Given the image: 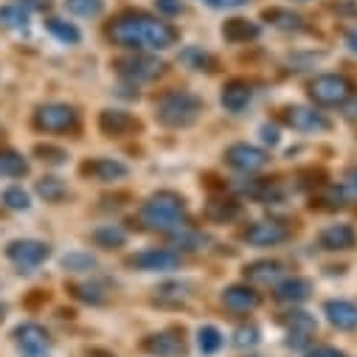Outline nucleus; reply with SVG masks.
Instances as JSON below:
<instances>
[{
  "label": "nucleus",
  "mask_w": 357,
  "mask_h": 357,
  "mask_svg": "<svg viewBox=\"0 0 357 357\" xmlns=\"http://www.w3.org/2000/svg\"><path fill=\"white\" fill-rule=\"evenodd\" d=\"M177 29L146 12H124L107 26V40L127 51H166L177 43Z\"/></svg>",
  "instance_id": "nucleus-1"
},
{
  "label": "nucleus",
  "mask_w": 357,
  "mask_h": 357,
  "mask_svg": "<svg viewBox=\"0 0 357 357\" xmlns=\"http://www.w3.org/2000/svg\"><path fill=\"white\" fill-rule=\"evenodd\" d=\"M138 222L149 231H163V234H172V231H181L189 225V214H186V203L181 195L174 192H158L152 195L141 211H138Z\"/></svg>",
  "instance_id": "nucleus-2"
},
{
  "label": "nucleus",
  "mask_w": 357,
  "mask_h": 357,
  "mask_svg": "<svg viewBox=\"0 0 357 357\" xmlns=\"http://www.w3.org/2000/svg\"><path fill=\"white\" fill-rule=\"evenodd\" d=\"M200 113H203V102L189 91H172L160 96V102L155 105V119L169 130L192 127L200 119Z\"/></svg>",
  "instance_id": "nucleus-3"
},
{
  "label": "nucleus",
  "mask_w": 357,
  "mask_h": 357,
  "mask_svg": "<svg viewBox=\"0 0 357 357\" xmlns=\"http://www.w3.org/2000/svg\"><path fill=\"white\" fill-rule=\"evenodd\" d=\"M354 96V84L340 73H324L310 82V99L318 107H343Z\"/></svg>",
  "instance_id": "nucleus-4"
},
{
  "label": "nucleus",
  "mask_w": 357,
  "mask_h": 357,
  "mask_svg": "<svg viewBox=\"0 0 357 357\" xmlns=\"http://www.w3.org/2000/svg\"><path fill=\"white\" fill-rule=\"evenodd\" d=\"M34 127L40 132H76L79 113L68 105H43L34 113Z\"/></svg>",
  "instance_id": "nucleus-5"
},
{
  "label": "nucleus",
  "mask_w": 357,
  "mask_h": 357,
  "mask_svg": "<svg viewBox=\"0 0 357 357\" xmlns=\"http://www.w3.org/2000/svg\"><path fill=\"white\" fill-rule=\"evenodd\" d=\"M127 264L135 267V271H144V273H166V271H177V267H181V253L169 250V248H149V250L130 256Z\"/></svg>",
  "instance_id": "nucleus-6"
},
{
  "label": "nucleus",
  "mask_w": 357,
  "mask_h": 357,
  "mask_svg": "<svg viewBox=\"0 0 357 357\" xmlns=\"http://www.w3.org/2000/svg\"><path fill=\"white\" fill-rule=\"evenodd\" d=\"M12 337L23 357H51V337L40 324H34V321L20 324Z\"/></svg>",
  "instance_id": "nucleus-7"
},
{
  "label": "nucleus",
  "mask_w": 357,
  "mask_h": 357,
  "mask_svg": "<svg viewBox=\"0 0 357 357\" xmlns=\"http://www.w3.org/2000/svg\"><path fill=\"white\" fill-rule=\"evenodd\" d=\"M6 256L20 267V271H34L51 256V245L40 239H15L6 245Z\"/></svg>",
  "instance_id": "nucleus-8"
},
{
  "label": "nucleus",
  "mask_w": 357,
  "mask_h": 357,
  "mask_svg": "<svg viewBox=\"0 0 357 357\" xmlns=\"http://www.w3.org/2000/svg\"><path fill=\"white\" fill-rule=\"evenodd\" d=\"M116 70L127 79V82H149V79H158L163 70H166V65L160 62V59H155V56H149V54H138L135 51V56H124V59H119L116 62Z\"/></svg>",
  "instance_id": "nucleus-9"
},
{
  "label": "nucleus",
  "mask_w": 357,
  "mask_h": 357,
  "mask_svg": "<svg viewBox=\"0 0 357 357\" xmlns=\"http://www.w3.org/2000/svg\"><path fill=\"white\" fill-rule=\"evenodd\" d=\"M225 160H228V166H234L236 172L250 174V172L264 169L271 158H267L264 149H259V146H253V144H234V146H228Z\"/></svg>",
  "instance_id": "nucleus-10"
},
{
  "label": "nucleus",
  "mask_w": 357,
  "mask_h": 357,
  "mask_svg": "<svg viewBox=\"0 0 357 357\" xmlns=\"http://www.w3.org/2000/svg\"><path fill=\"white\" fill-rule=\"evenodd\" d=\"M284 124L298 130V132H324L329 130V121L324 113H318L315 107H304V105H296V107H287L284 110Z\"/></svg>",
  "instance_id": "nucleus-11"
},
{
  "label": "nucleus",
  "mask_w": 357,
  "mask_h": 357,
  "mask_svg": "<svg viewBox=\"0 0 357 357\" xmlns=\"http://www.w3.org/2000/svg\"><path fill=\"white\" fill-rule=\"evenodd\" d=\"M290 236V228L284 222H273V220H267V222H253L248 231H245V239L250 245H259V248H273L279 242H284Z\"/></svg>",
  "instance_id": "nucleus-12"
},
{
  "label": "nucleus",
  "mask_w": 357,
  "mask_h": 357,
  "mask_svg": "<svg viewBox=\"0 0 357 357\" xmlns=\"http://www.w3.org/2000/svg\"><path fill=\"white\" fill-rule=\"evenodd\" d=\"M127 166L116 158H93L87 160L82 166V174L91 177V181H99V183H113V181H121V177H127Z\"/></svg>",
  "instance_id": "nucleus-13"
},
{
  "label": "nucleus",
  "mask_w": 357,
  "mask_h": 357,
  "mask_svg": "<svg viewBox=\"0 0 357 357\" xmlns=\"http://www.w3.org/2000/svg\"><path fill=\"white\" fill-rule=\"evenodd\" d=\"M284 324H287V332H290V337H287V346H290V349L307 346L310 337H312L315 329H318L315 318H312L310 312H301V310H293V312L284 318Z\"/></svg>",
  "instance_id": "nucleus-14"
},
{
  "label": "nucleus",
  "mask_w": 357,
  "mask_h": 357,
  "mask_svg": "<svg viewBox=\"0 0 357 357\" xmlns=\"http://www.w3.org/2000/svg\"><path fill=\"white\" fill-rule=\"evenodd\" d=\"M99 130L110 138H124V135H132L138 130V121H135V116H130L124 110H102Z\"/></svg>",
  "instance_id": "nucleus-15"
},
{
  "label": "nucleus",
  "mask_w": 357,
  "mask_h": 357,
  "mask_svg": "<svg viewBox=\"0 0 357 357\" xmlns=\"http://www.w3.org/2000/svg\"><path fill=\"white\" fill-rule=\"evenodd\" d=\"M220 102L228 113H242L250 102H253V87L242 79H234L222 87V93H220Z\"/></svg>",
  "instance_id": "nucleus-16"
},
{
  "label": "nucleus",
  "mask_w": 357,
  "mask_h": 357,
  "mask_svg": "<svg viewBox=\"0 0 357 357\" xmlns=\"http://www.w3.org/2000/svg\"><path fill=\"white\" fill-rule=\"evenodd\" d=\"M354 242H357V234H354V228L346 225V222L329 225V228H324L321 236H318V245H321L324 250H351Z\"/></svg>",
  "instance_id": "nucleus-17"
},
{
  "label": "nucleus",
  "mask_w": 357,
  "mask_h": 357,
  "mask_svg": "<svg viewBox=\"0 0 357 357\" xmlns=\"http://www.w3.org/2000/svg\"><path fill=\"white\" fill-rule=\"evenodd\" d=\"M222 304H225V310H231V312H250V310H256V307L261 304V298H259V293H256L253 287H248V284H234V287L222 290Z\"/></svg>",
  "instance_id": "nucleus-18"
},
{
  "label": "nucleus",
  "mask_w": 357,
  "mask_h": 357,
  "mask_svg": "<svg viewBox=\"0 0 357 357\" xmlns=\"http://www.w3.org/2000/svg\"><path fill=\"white\" fill-rule=\"evenodd\" d=\"M324 315L337 329H354L357 326V304L346 298H332L324 304Z\"/></svg>",
  "instance_id": "nucleus-19"
},
{
  "label": "nucleus",
  "mask_w": 357,
  "mask_h": 357,
  "mask_svg": "<svg viewBox=\"0 0 357 357\" xmlns=\"http://www.w3.org/2000/svg\"><path fill=\"white\" fill-rule=\"evenodd\" d=\"M144 349L158 357H174V354H183V337L177 332H158L144 340Z\"/></svg>",
  "instance_id": "nucleus-20"
},
{
  "label": "nucleus",
  "mask_w": 357,
  "mask_h": 357,
  "mask_svg": "<svg viewBox=\"0 0 357 357\" xmlns=\"http://www.w3.org/2000/svg\"><path fill=\"white\" fill-rule=\"evenodd\" d=\"M310 293H312V284H310L307 279H301V276L284 279V282H279L276 290H273L276 301H282V304H301V301L310 298Z\"/></svg>",
  "instance_id": "nucleus-21"
},
{
  "label": "nucleus",
  "mask_w": 357,
  "mask_h": 357,
  "mask_svg": "<svg viewBox=\"0 0 357 357\" xmlns=\"http://www.w3.org/2000/svg\"><path fill=\"white\" fill-rule=\"evenodd\" d=\"M282 276H284V264L271 261V259L253 261V264L245 267V279L253 282V284H276Z\"/></svg>",
  "instance_id": "nucleus-22"
},
{
  "label": "nucleus",
  "mask_w": 357,
  "mask_h": 357,
  "mask_svg": "<svg viewBox=\"0 0 357 357\" xmlns=\"http://www.w3.org/2000/svg\"><path fill=\"white\" fill-rule=\"evenodd\" d=\"M259 34H261L259 23L245 20V17H234V20H228L222 26V37L231 40V43H248V40H256Z\"/></svg>",
  "instance_id": "nucleus-23"
},
{
  "label": "nucleus",
  "mask_w": 357,
  "mask_h": 357,
  "mask_svg": "<svg viewBox=\"0 0 357 357\" xmlns=\"http://www.w3.org/2000/svg\"><path fill=\"white\" fill-rule=\"evenodd\" d=\"M189 290H192V284H186V282H166L155 290V301L166 304V307H177L189 298Z\"/></svg>",
  "instance_id": "nucleus-24"
},
{
  "label": "nucleus",
  "mask_w": 357,
  "mask_h": 357,
  "mask_svg": "<svg viewBox=\"0 0 357 357\" xmlns=\"http://www.w3.org/2000/svg\"><path fill=\"white\" fill-rule=\"evenodd\" d=\"M29 174V160L15 149H0V177H23Z\"/></svg>",
  "instance_id": "nucleus-25"
},
{
  "label": "nucleus",
  "mask_w": 357,
  "mask_h": 357,
  "mask_svg": "<svg viewBox=\"0 0 357 357\" xmlns=\"http://www.w3.org/2000/svg\"><path fill=\"white\" fill-rule=\"evenodd\" d=\"M29 17H31V12L20 3V0L0 6V26H3V29H26Z\"/></svg>",
  "instance_id": "nucleus-26"
},
{
  "label": "nucleus",
  "mask_w": 357,
  "mask_h": 357,
  "mask_svg": "<svg viewBox=\"0 0 357 357\" xmlns=\"http://www.w3.org/2000/svg\"><path fill=\"white\" fill-rule=\"evenodd\" d=\"M37 195H40L45 203H59V200L68 197V186H65L62 177L48 174V177H40V181H37Z\"/></svg>",
  "instance_id": "nucleus-27"
},
{
  "label": "nucleus",
  "mask_w": 357,
  "mask_h": 357,
  "mask_svg": "<svg viewBox=\"0 0 357 357\" xmlns=\"http://www.w3.org/2000/svg\"><path fill=\"white\" fill-rule=\"evenodd\" d=\"M239 203L236 200H211L208 206H206V217L211 220V222H231V220H236L239 217Z\"/></svg>",
  "instance_id": "nucleus-28"
},
{
  "label": "nucleus",
  "mask_w": 357,
  "mask_h": 357,
  "mask_svg": "<svg viewBox=\"0 0 357 357\" xmlns=\"http://www.w3.org/2000/svg\"><path fill=\"white\" fill-rule=\"evenodd\" d=\"M45 29H48L59 43H65V45H76V43L82 40V31H79L73 23H65V20H59V17H48V20H45Z\"/></svg>",
  "instance_id": "nucleus-29"
},
{
  "label": "nucleus",
  "mask_w": 357,
  "mask_h": 357,
  "mask_svg": "<svg viewBox=\"0 0 357 357\" xmlns=\"http://www.w3.org/2000/svg\"><path fill=\"white\" fill-rule=\"evenodd\" d=\"M93 242L105 250H113V248H121L127 242V234L119 225H102V228L93 231Z\"/></svg>",
  "instance_id": "nucleus-30"
},
{
  "label": "nucleus",
  "mask_w": 357,
  "mask_h": 357,
  "mask_svg": "<svg viewBox=\"0 0 357 357\" xmlns=\"http://www.w3.org/2000/svg\"><path fill=\"white\" fill-rule=\"evenodd\" d=\"M264 17L271 20L276 29H284V31H298L304 29V17L287 12V9H271V12H264Z\"/></svg>",
  "instance_id": "nucleus-31"
},
{
  "label": "nucleus",
  "mask_w": 357,
  "mask_h": 357,
  "mask_svg": "<svg viewBox=\"0 0 357 357\" xmlns=\"http://www.w3.org/2000/svg\"><path fill=\"white\" fill-rule=\"evenodd\" d=\"M62 267L68 273H87L96 267V259L91 253H82V250H73L68 256H62Z\"/></svg>",
  "instance_id": "nucleus-32"
},
{
  "label": "nucleus",
  "mask_w": 357,
  "mask_h": 357,
  "mask_svg": "<svg viewBox=\"0 0 357 357\" xmlns=\"http://www.w3.org/2000/svg\"><path fill=\"white\" fill-rule=\"evenodd\" d=\"M65 9L76 17H99L105 12V0H65Z\"/></svg>",
  "instance_id": "nucleus-33"
},
{
  "label": "nucleus",
  "mask_w": 357,
  "mask_h": 357,
  "mask_svg": "<svg viewBox=\"0 0 357 357\" xmlns=\"http://www.w3.org/2000/svg\"><path fill=\"white\" fill-rule=\"evenodd\" d=\"M68 293H73L79 301L93 304V307H96V304H105V287H102V284H93V282H91V284H87V282H84V284H70Z\"/></svg>",
  "instance_id": "nucleus-34"
},
{
  "label": "nucleus",
  "mask_w": 357,
  "mask_h": 357,
  "mask_svg": "<svg viewBox=\"0 0 357 357\" xmlns=\"http://www.w3.org/2000/svg\"><path fill=\"white\" fill-rule=\"evenodd\" d=\"M169 239H172L174 248H183V250H197V248H203V242H206V236L197 234V231H192L189 225L181 228V231H172Z\"/></svg>",
  "instance_id": "nucleus-35"
},
{
  "label": "nucleus",
  "mask_w": 357,
  "mask_h": 357,
  "mask_svg": "<svg viewBox=\"0 0 357 357\" xmlns=\"http://www.w3.org/2000/svg\"><path fill=\"white\" fill-rule=\"evenodd\" d=\"M197 346L203 354H214L222 346V332L217 326H200L197 329Z\"/></svg>",
  "instance_id": "nucleus-36"
},
{
  "label": "nucleus",
  "mask_w": 357,
  "mask_h": 357,
  "mask_svg": "<svg viewBox=\"0 0 357 357\" xmlns=\"http://www.w3.org/2000/svg\"><path fill=\"white\" fill-rule=\"evenodd\" d=\"M181 59H183L189 68H195V70H214V65H217V59H214L208 51H200V48H186V51L181 54Z\"/></svg>",
  "instance_id": "nucleus-37"
},
{
  "label": "nucleus",
  "mask_w": 357,
  "mask_h": 357,
  "mask_svg": "<svg viewBox=\"0 0 357 357\" xmlns=\"http://www.w3.org/2000/svg\"><path fill=\"white\" fill-rule=\"evenodd\" d=\"M3 206L12 208V211H29V208H31L29 192L20 189V186H9V189L3 192Z\"/></svg>",
  "instance_id": "nucleus-38"
},
{
  "label": "nucleus",
  "mask_w": 357,
  "mask_h": 357,
  "mask_svg": "<svg viewBox=\"0 0 357 357\" xmlns=\"http://www.w3.org/2000/svg\"><path fill=\"white\" fill-rule=\"evenodd\" d=\"M34 155L40 158V160H45V163H65L68 160V152L62 149V146H54V144H37L34 146Z\"/></svg>",
  "instance_id": "nucleus-39"
},
{
  "label": "nucleus",
  "mask_w": 357,
  "mask_h": 357,
  "mask_svg": "<svg viewBox=\"0 0 357 357\" xmlns=\"http://www.w3.org/2000/svg\"><path fill=\"white\" fill-rule=\"evenodd\" d=\"M234 343H236L239 349H250V346H256V343H259V329H256L253 324L239 326V329L234 332Z\"/></svg>",
  "instance_id": "nucleus-40"
},
{
  "label": "nucleus",
  "mask_w": 357,
  "mask_h": 357,
  "mask_svg": "<svg viewBox=\"0 0 357 357\" xmlns=\"http://www.w3.org/2000/svg\"><path fill=\"white\" fill-rule=\"evenodd\" d=\"M155 6H158V12L174 17V15L183 12V0H155Z\"/></svg>",
  "instance_id": "nucleus-41"
},
{
  "label": "nucleus",
  "mask_w": 357,
  "mask_h": 357,
  "mask_svg": "<svg viewBox=\"0 0 357 357\" xmlns=\"http://www.w3.org/2000/svg\"><path fill=\"white\" fill-rule=\"evenodd\" d=\"M304 357H346V351H340V349H335V346H315V349H310Z\"/></svg>",
  "instance_id": "nucleus-42"
},
{
  "label": "nucleus",
  "mask_w": 357,
  "mask_h": 357,
  "mask_svg": "<svg viewBox=\"0 0 357 357\" xmlns=\"http://www.w3.org/2000/svg\"><path fill=\"white\" fill-rule=\"evenodd\" d=\"M261 141H264V144H271V146L279 144V130H276L273 124H264V127H261Z\"/></svg>",
  "instance_id": "nucleus-43"
},
{
  "label": "nucleus",
  "mask_w": 357,
  "mask_h": 357,
  "mask_svg": "<svg viewBox=\"0 0 357 357\" xmlns=\"http://www.w3.org/2000/svg\"><path fill=\"white\" fill-rule=\"evenodd\" d=\"M208 6H214V9H225V6H242V3H248V0H206Z\"/></svg>",
  "instance_id": "nucleus-44"
},
{
  "label": "nucleus",
  "mask_w": 357,
  "mask_h": 357,
  "mask_svg": "<svg viewBox=\"0 0 357 357\" xmlns=\"http://www.w3.org/2000/svg\"><path fill=\"white\" fill-rule=\"evenodd\" d=\"M346 186H349L351 192H357V166H354V169L346 174Z\"/></svg>",
  "instance_id": "nucleus-45"
},
{
  "label": "nucleus",
  "mask_w": 357,
  "mask_h": 357,
  "mask_svg": "<svg viewBox=\"0 0 357 357\" xmlns=\"http://www.w3.org/2000/svg\"><path fill=\"white\" fill-rule=\"evenodd\" d=\"M346 45H349V48H351V51L357 54V31H351V34L346 37Z\"/></svg>",
  "instance_id": "nucleus-46"
},
{
  "label": "nucleus",
  "mask_w": 357,
  "mask_h": 357,
  "mask_svg": "<svg viewBox=\"0 0 357 357\" xmlns=\"http://www.w3.org/2000/svg\"><path fill=\"white\" fill-rule=\"evenodd\" d=\"M3 315H6V307H3V304H0V321H3Z\"/></svg>",
  "instance_id": "nucleus-47"
}]
</instances>
